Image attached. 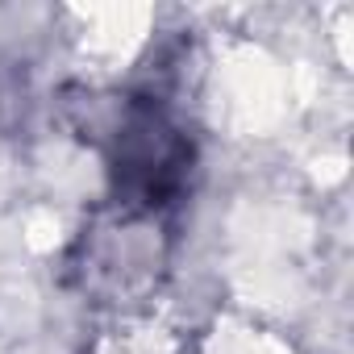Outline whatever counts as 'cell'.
<instances>
[{
  "label": "cell",
  "mask_w": 354,
  "mask_h": 354,
  "mask_svg": "<svg viewBox=\"0 0 354 354\" xmlns=\"http://www.w3.org/2000/svg\"><path fill=\"white\" fill-rule=\"evenodd\" d=\"M184 167V142L175 138V129L146 109H133L121 133V158H117V175L125 192H138V201L158 205Z\"/></svg>",
  "instance_id": "1"
}]
</instances>
